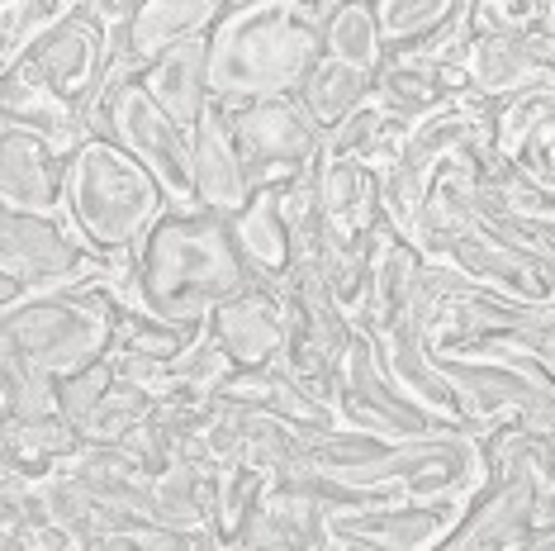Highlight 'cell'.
Segmentation results:
<instances>
[{
  "instance_id": "obj_1",
  "label": "cell",
  "mask_w": 555,
  "mask_h": 551,
  "mask_svg": "<svg viewBox=\"0 0 555 551\" xmlns=\"http://www.w3.org/2000/svg\"><path fill=\"white\" fill-rule=\"evenodd\" d=\"M119 299L105 281L24 295L0 315V409L15 419L53 413V385L105 357L115 343Z\"/></svg>"
},
{
  "instance_id": "obj_2",
  "label": "cell",
  "mask_w": 555,
  "mask_h": 551,
  "mask_svg": "<svg viewBox=\"0 0 555 551\" xmlns=\"http://www.w3.org/2000/svg\"><path fill=\"white\" fill-rule=\"evenodd\" d=\"M337 0H223V15L205 34L209 100L243 105L289 95L323 57V20Z\"/></svg>"
},
{
  "instance_id": "obj_3",
  "label": "cell",
  "mask_w": 555,
  "mask_h": 551,
  "mask_svg": "<svg viewBox=\"0 0 555 551\" xmlns=\"http://www.w3.org/2000/svg\"><path fill=\"white\" fill-rule=\"evenodd\" d=\"M133 305L171 323H205L229 295L251 281L233 243L229 215L162 209L129 253Z\"/></svg>"
},
{
  "instance_id": "obj_4",
  "label": "cell",
  "mask_w": 555,
  "mask_h": 551,
  "mask_svg": "<svg viewBox=\"0 0 555 551\" xmlns=\"http://www.w3.org/2000/svg\"><path fill=\"white\" fill-rule=\"evenodd\" d=\"M162 209V185L109 138H81L62 162V219L100 261L129 257Z\"/></svg>"
},
{
  "instance_id": "obj_5",
  "label": "cell",
  "mask_w": 555,
  "mask_h": 551,
  "mask_svg": "<svg viewBox=\"0 0 555 551\" xmlns=\"http://www.w3.org/2000/svg\"><path fill=\"white\" fill-rule=\"evenodd\" d=\"M361 499H403V504H461L485 480L479 437L461 428H441L423 437L389 443L375 461L333 475Z\"/></svg>"
},
{
  "instance_id": "obj_6",
  "label": "cell",
  "mask_w": 555,
  "mask_h": 551,
  "mask_svg": "<svg viewBox=\"0 0 555 551\" xmlns=\"http://www.w3.org/2000/svg\"><path fill=\"white\" fill-rule=\"evenodd\" d=\"M86 129L119 143L133 162H143L147 177L162 185L171 209H195V181H191V133L171 124L162 110L147 100V91L129 81H109L100 100L91 105Z\"/></svg>"
},
{
  "instance_id": "obj_7",
  "label": "cell",
  "mask_w": 555,
  "mask_h": 551,
  "mask_svg": "<svg viewBox=\"0 0 555 551\" xmlns=\"http://www.w3.org/2000/svg\"><path fill=\"white\" fill-rule=\"evenodd\" d=\"M451 385L461 423L475 437L489 423H522L532 433H555V371L517 367L494 357H433Z\"/></svg>"
},
{
  "instance_id": "obj_8",
  "label": "cell",
  "mask_w": 555,
  "mask_h": 551,
  "mask_svg": "<svg viewBox=\"0 0 555 551\" xmlns=\"http://www.w3.org/2000/svg\"><path fill=\"white\" fill-rule=\"evenodd\" d=\"M229 115V138L237 167H243L247 191L261 185H285L295 177H309L323 157V129L309 119L299 95H261L243 105H223Z\"/></svg>"
},
{
  "instance_id": "obj_9",
  "label": "cell",
  "mask_w": 555,
  "mask_h": 551,
  "mask_svg": "<svg viewBox=\"0 0 555 551\" xmlns=\"http://www.w3.org/2000/svg\"><path fill=\"white\" fill-rule=\"evenodd\" d=\"M100 271H105V261L72 233L62 209L34 215V209L0 205V276L24 285V295L95 281Z\"/></svg>"
},
{
  "instance_id": "obj_10",
  "label": "cell",
  "mask_w": 555,
  "mask_h": 551,
  "mask_svg": "<svg viewBox=\"0 0 555 551\" xmlns=\"http://www.w3.org/2000/svg\"><path fill=\"white\" fill-rule=\"evenodd\" d=\"M333 423L385 437V443H403V437H423V433L447 428V423H437L423 405H413V399L389 381V371L380 367V353H375V343L361 329L347 343L343 367H337Z\"/></svg>"
},
{
  "instance_id": "obj_11",
  "label": "cell",
  "mask_w": 555,
  "mask_h": 551,
  "mask_svg": "<svg viewBox=\"0 0 555 551\" xmlns=\"http://www.w3.org/2000/svg\"><path fill=\"white\" fill-rule=\"evenodd\" d=\"M109 57H115L109 29L86 5H77L67 20H57L53 29L24 53L20 67L29 72L39 86H48L72 115L91 119V105L100 100V91H105V81H109Z\"/></svg>"
},
{
  "instance_id": "obj_12",
  "label": "cell",
  "mask_w": 555,
  "mask_h": 551,
  "mask_svg": "<svg viewBox=\"0 0 555 551\" xmlns=\"http://www.w3.org/2000/svg\"><path fill=\"white\" fill-rule=\"evenodd\" d=\"M470 105H494L532 86H555V24L522 34H465L456 48Z\"/></svg>"
},
{
  "instance_id": "obj_13",
  "label": "cell",
  "mask_w": 555,
  "mask_h": 551,
  "mask_svg": "<svg viewBox=\"0 0 555 551\" xmlns=\"http://www.w3.org/2000/svg\"><path fill=\"white\" fill-rule=\"evenodd\" d=\"M437 261H447L451 271H461L465 281L489 295L517 299V305H555V257L527 253L485 223L456 233Z\"/></svg>"
},
{
  "instance_id": "obj_14",
  "label": "cell",
  "mask_w": 555,
  "mask_h": 551,
  "mask_svg": "<svg viewBox=\"0 0 555 551\" xmlns=\"http://www.w3.org/2000/svg\"><path fill=\"white\" fill-rule=\"evenodd\" d=\"M465 504V499H461ZM461 504H403V499H365L357 509L327 513V537L357 551H437L451 533Z\"/></svg>"
},
{
  "instance_id": "obj_15",
  "label": "cell",
  "mask_w": 555,
  "mask_h": 551,
  "mask_svg": "<svg viewBox=\"0 0 555 551\" xmlns=\"http://www.w3.org/2000/svg\"><path fill=\"white\" fill-rule=\"evenodd\" d=\"M219 15H223V0H133L129 20L119 29H109V43H115L109 81L138 77V67L153 62L157 53H167L171 43L205 39Z\"/></svg>"
},
{
  "instance_id": "obj_16",
  "label": "cell",
  "mask_w": 555,
  "mask_h": 551,
  "mask_svg": "<svg viewBox=\"0 0 555 551\" xmlns=\"http://www.w3.org/2000/svg\"><path fill=\"white\" fill-rule=\"evenodd\" d=\"M205 333L219 343V353L229 357L233 371H257L281 361L285 347V309L281 291L271 281H251L237 295H229L219 309L205 319Z\"/></svg>"
},
{
  "instance_id": "obj_17",
  "label": "cell",
  "mask_w": 555,
  "mask_h": 551,
  "mask_svg": "<svg viewBox=\"0 0 555 551\" xmlns=\"http://www.w3.org/2000/svg\"><path fill=\"white\" fill-rule=\"evenodd\" d=\"M233 542L247 547H289V551H319L327 542V509L309 490L305 475H281L267 485L261 504L251 509L243 533Z\"/></svg>"
},
{
  "instance_id": "obj_18",
  "label": "cell",
  "mask_w": 555,
  "mask_h": 551,
  "mask_svg": "<svg viewBox=\"0 0 555 551\" xmlns=\"http://www.w3.org/2000/svg\"><path fill=\"white\" fill-rule=\"evenodd\" d=\"M371 10L385 53L447 62L465 43V0H371Z\"/></svg>"
},
{
  "instance_id": "obj_19",
  "label": "cell",
  "mask_w": 555,
  "mask_h": 551,
  "mask_svg": "<svg viewBox=\"0 0 555 551\" xmlns=\"http://www.w3.org/2000/svg\"><path fill=\"white\" fill-rule=\"evenodd\" d=\"M62 162H67V153L43 143L39 133L5 129L0 124V205L34 209V215H57Z\"/></svg>"
},
{
  "instance_id": "obj_20",
  "label": "cell",
  "mask_w": 555,
  "mask_h": 551,
  "mask_svg": "<svg viewBox=\"0 0 555 551\" xmlns=\"http://www.w3.org/2000/svg\"><path fill=\"white\" fill-rule=\"evenodd\" d=\"M133 81L143 86L147 100H153L162 115L191 133L199 124V115L209 110V43L205 39L171 43L167 53L143 62Z\"/></svg>"
},
{
  "instance_id": "obj_21",
  "label": "cell",
  "mask_w": 555,
  "mask_h": 551,
  "mask_svg": "<svg viewBox=\"0 0 555 551\" xmlns=\"http://www.w3.org/2000/svg\"><path fill=\"white\" fill-rule=\"evenodd\" d=\"M214 399H223V405H233V409H247V413H261V419H275V423H285V428H295L299 437L333 428V413L323 405H313L281 361L257 367V371H233Z\"/></svg>"
},
{
  "instance_id": "obj_22",
  "label": "cell",
  "mask_w": 555,
  "mask_h": 551,
  "mask_svg": "<svg viewBox=\"0 0 555 551\" xmlns=\"http://www.w3.org/2000/svg\"><path fill=\"white\" fill-rule=\"evenodd\" d=\"M191 181H195V209H214V215H233L251 195L229 138V115L214 100L191 129Z\"/></svg>"
},
{
  "instance_id": "obj_23",
  "label": "cell",
  "mask_w": 555,
  "mask_h": 551,
  "mask_svg": "<svg viewBox=\"0 0 555 551\" xmlns=\"http://www.w3.org/2000/svg\"><path fill=\"white\" fill-rule=\"evenodd\" d=\"M214 509H219V471L195 466V461H167L147 480L143 518L171 533H214Z\"/></svg>"
},
{
  "instance_id": "obj_24",
  "label": "cell",
  "mask_w": 555,
  "mask_h": 551,
  "mask_svg": "<svg viewBox=\"0 0 555 551\" xmlns=\"http://www.w3.org/2000/svg\"><path fill=\"white\" fill-rule=\"evenodd\" d=\"M229 229H233V243H237V253H243L247 271L257 276V281L281 285V276L289 271V261H295L289 229L281 219V185H261V191H251L229 215Z\"/></svg>"
},
{
  "instance_id": "obj_25",
  "label": "cell",
  "mask_w": 555,
  "mask_h": 551,
  "mask_svg": "<svg viewBox=\"0 0 555 551\" xmlns=\"http://www.w3.org/2000/svg\"><path fill=\"white\" fill-rule=\"evenodd\" d=\"M0 124H5V129L39 133L57 153H72L81 138H91L86 133V119L72 115V110L62 105L48 86L34 81L24 67H10L5 77H0Z\"/></svg>"
},
{
  "instance_id": "obj_26",
  "label": "cell",
  "mask_w": 555,
  "mask_h": 551,
  "mask_svg": "<svg viewBox=\"0 0 555 551\" xmlns=\"http://www.w3.org/2000/svg\"><path fill=\"white\" fill-rule=\"evenodd\" d=\"M77 447H81V433L67 428L57 413H43V419H15V413L0 409V466L15 471L20 480L39 485L43 475H53Z\"/></svg>"
},
{
  "instance_id": "obj_27",
  "label": "cell",
  "mask_w": 555,
  "mask_h": 551,
  "mask_svg": "<svg viewBox=\"0 0 555 551\" xmlns=\"http://www.w3.org/2000/svg\"><path fill=\"white\" fill-rule=\"evenodd\" d=\"M371 100L399 124H413L447 105V91L437 81V62L418 53H385V62L371 72Z\"/></svg>"
},
{
  "instance_id": "obj_28",
  "label": "cell",
  "mask_w": 555,
  "mask_h": 551,
  "mask_svg": "<svg viewBox=\"0 0 555 551\" xmlns=\"http://www.w3.org/2000/svg\"><path fill=\"white\" fill-rule=\"evenodd\" d=\"M62 471H67L77 485H86L95 499H109V504H124V509H138V513L147 504V480H153V475L109 443H81L77 452L62 461Z\"/></svg>"
},
{
  "instance_id": "obj_29",
  "label": "cell",
  "mask_w": 555,
  "mask_h": 551,
  "mask_svg": "<svg viewBox=\"0 0 555 551\" xmlns=\"http://www.w3.org/2000/svg\"><path fill=\"white\" fill-rule=\"evenodd\" d=\"M409 124H399L395 115H385L375 100L357 105L347 119H337L333 129L323 133V157H347V162H361V167L380 171L389 157L399 153V138Z\"/></svg>"
},
{
  "instance_id": "obj_30",
  "label": "cell",
  "mask_w": 555,
  "mask_h": 551,
  "mask_svg": "<svg viewBox=\"0 0 555 551\" xmlns=\"http://www.w3.org/2000/svg\"><path fill=\"white\" fill-rule=\"evenodd\" d=\"M323 57L347 62L371 77L385 62V43H380V24H375L371 0H337L323 20Z\"/></svg>"
},
{
  "instance_id": "obj_31",
  "label": "cell",
  "mask_w": 555,
  "mask_h": 551,
  "mask_svg": "<svg viewBox=\"0 0 555 551\" xmlns=\"http://www.w3.org/2000/svg\"><path fill=\"white\" fill-rule=\"evenodd\" d=\"M299 105L309 110V119L319 124L327 133L337 119H347L357 105L371 100V77L357 67H347V62H333V57H319V67L309 72L305 81H299Z\"/></svg>"
},
{
  "instance_id": "obj_32",
  "label": "cell",
  "mask_w": 555,
  "mask_h": 551,
  "mask_svg": "<svg viewBox=\"0 0 555 551\" xmlns=\"http://www.w3.org/2000/svg\"><path fill=\"white\" fill-rule=\"evenodd\" d=\"M199 333H205V323H171V319L147 315V309H138V305H119L109 353H138L153 361H171V357H181Z\"/></svg>"
},
{
  "instance_id": "obj_33",
  "label": "cell",
  "mask_w": 555,
  "mask_h": 551,
  "mask_svg": "<svg viewBox=\"0 0 555 551\" xmlns=\"http://www.w3.org/2000/svg\"><path fill=\"white\" fill-rule=\"evenodd\" d=\"M77 5L81 0H0V77L20 67L24 53Z\"/></svg>"
},
{
  "instance_id": "obj_34",
  "label": "cell",
  "mask_w": 555,
  "mask_h": 551,
  "mask_svg": "<svg viewBox=\"0 0 555 551\" xmlns=\"http://www.w3.org/2000/svg\"><path fill=\"white\" fill-rule=\"evenodd\" d=\"M267 485H271V475L261 466L219 471V509H214V537H219V547H229L233 537L243 533V523L251 518V509L261 504Z\"/></svg>"
},
{
  "instance_id": "obj_35",
  "label": "cell",
  "mask_w": 555,
  "mask_h": 551,
  "mask_svg": "<svg viewBox=\"0 0 555 551\" xmlns=\"http://www.w3.org/2000/svg\"><path fill=\"white\" fill-rule=\"evenodd\" d=\"M109 385H115V361H109V353H105V357L86 361L81 371L62 375V381L53 385V413L67 423V428L81 433V423L91 419V409L105 399Z\"/></svg>"
},
{
  "instance_id": "obj_36",
  "label": "cell",
  "mask_w": 555,
  "mask_h": 551,
  "mask_svg": "<svg viewBox=\"0 0 555 551\" xmlns=\"http://www.w3.org/2000/svg\"><path fill=\"white\" fill-rule=\"evenodd\" d=\"M147 413H153V395L138 390V385H124L115 375V385L105 390V399L91 409V419L81 423V443H115L133 428V423H143Z\"/></svg>"
},
{
  "instance_id": "obj_37",
  "label": "cell",
  "mask_w": 555,
  "mask_h": 551,
  "mask_svg": "<svg viewBox=\"0 0 555 551\" xmlns=\"http://www.w3.org/2000/svg\"><path fill=\"white\" fill-rule=\"evenodd\" d=\"M555 24V0H465V34H522Z\"/></svg>"
},
{
  "instance_id": "obj_38",
  "label": "cell",
  "mask_w": 555,
  "mask_h": 551,
  "mask_svg": "<svg viewBox=\"0 0 555 551\" xmlns=\"http://www.w3.org/2000/svg\"><path fill=\"white\" fill-rule=\"evenodd\" d=\"M233 375L229 357L219 353V343H214L209 333H199L191 347H185L181 357L167 361V385L162 390H195V395H219V385Z\"/></svg>"
},
{
  "instance_id": "obj_39",
  "label": "cell",
  "mask_w": 555,
  "mask_h": 551,
  "mask_svg": "<svg viewBox=\"0 0 555 551\" xmlns=\"http://www.w3.org/2000/svg\"><path fill=\"white\" fill-rule=\"evenodd\" d=\"M81 551H219V537L214 533H171V528H157V523H133V528H119V533L86 537Z\"/></svg>"
},
{
  "instance_id": "obj_40",
  "label": "cell",
  "mask_w": 555,
  "mask_h": 551,
  "mask_svg": "<svg viewBox=\"0 0 555 551\" xmlns=\"http://www.w3.org/2000/svg\"><path fill=\"white\" fill-rule=\"evenodd\" d=\"M508 167L517 171V177L546 185V191H555V119L541 124V129H532L517 143V153L508 157Z\"/></svg>"
},
{
  "instance_id": "obj_41",
  "label": "cell",
  "mask_w": 555,
  "mask_h": 551,
  "mask_svg": "<svg viewBox=\"0 0 555 551\" xmlns=\"http://www.w3.org/2000/svg\"><path fill=\"white\" fill-rule=\"evenodd\" d=\"M91 15L105 24V29H119L124 20H129V10H133V0H81Z\"/></svg>"
},
{
  "instance_id": "obj_42",
  "label": "cell",
  "mask_w": 555,
  "mask_h": 551,
  "mask_svg": "<svg viewBox=\"0 0 555 551\" xmlns=\"http://www.w3.org/2000/svg\"><path fill=\"white\" fill-rule=\"evenodd\" d=\"M20 299H24V285H15L10 276H0V315H5L10 305H20Z\"/></svg>"
},
{
  "instance_id": "obj_43",
  "label": "cell",
  "mask_w": 555,
  "mask_h": 551,
  "mask_svg": "<svg viewBox=\"0 0 555 551\" xmlns=\"http://www.w3.org/2000/svg\"><path fill=\"white\" fill-rule=\"evenodd\" d=\"M517 551H555V533H532Z\"/></svg>"
},
{
  "instance_id": "obj_44",
  "label": "cell",
  "mask_w": 555,
  "mask_h": 551,
  "mask_svg": "<svg viewBox=\"0 0 555 551\" xmlns=\"http://www.w3.org/2000/svg\"><path fill=\"white\" fill-rule=\"evenodd\" d=\"M219 551H289V547H247V542H229V547H219Z\"/></svg>"
},
{
  "instance_id": "obj_45",
  "label": "cell",
  "mask_w": 555,
  "mask_h": 551,
  "mask_svg": "<svg viewBox=\"0 0 555 551\" xmlns=\"http://www.w3.org/2000/svg\"><path fill=\"white\" fill-rule=\"evenodd\" d=\"M319 551H357V547H351V542H337V537H327V542H323Z\"/></svg>"
}]
</instances>
